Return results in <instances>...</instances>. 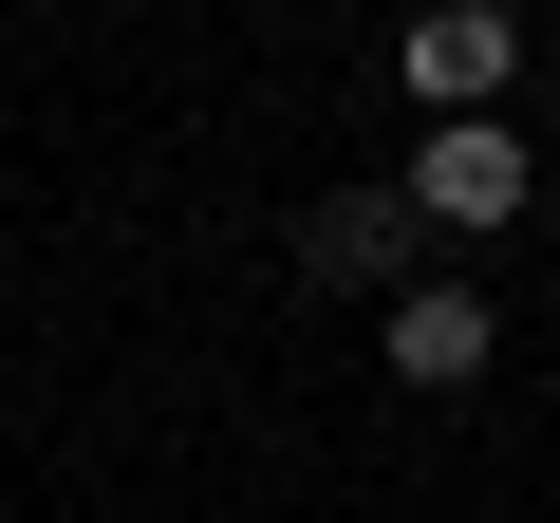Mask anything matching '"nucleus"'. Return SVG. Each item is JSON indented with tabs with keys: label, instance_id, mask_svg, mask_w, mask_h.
I'll use <instances>...</instances> for the list:
<instances>
[{
	"label": "nucleus",
	"instance_id": "2",
	"mask_svg": "<svg viewBox=\"0 0 560 523\" xmlns=\"http://www.w3.org/2000/svg\"><path fill=\"white\" fill-rule=\"evenodd\" d=\"M504 75H523V0H430L411 20V94L430 113H504Z\"/></svg>",
	"mask_w": 560,
	"mask_h": 523
},
{
	"label": "nucleus",
	"instance_id": "4",
	"mask_svg": "<svg viewBox=\"0 0 560 523\" xmlns=\"http://www.w3.org/2000/svg\"><path fill=\"white\" fill-rule=\"evenodd\" d=\"M411 262V187H337L318 206V281H393Z\"/></svg>",
	"mask_w": 560,
	"mask_h": 523
},
{
	"label": "nucleus",
	"instance_id": "1",
	"mask_svg": "<svg viewBox=\"0 0 560 523\" xmlns=\"http://www.w3.org/2000/svg\"><path fill=\"white\" fill-rule=\"evenodd\" d=\"M393 187H411V224H504V206H523V131H504V113H430V150H411Z\"/></svg>",
	"mask_w": 560,
	"mask_h": 523
},
{
	"label": "nucleus",
	"instance_id": "3",
	"mask_svg": "<svg viewBox=\"0 0 560 523\" xmlns=\"http://www.w3.org/2000/svg\"><path fill=\"white\" fill-rule=\"evenodd\" d=\"M393 374H411V393H467V374H486V300H467V281H393Z\"/></svg>",
	"mask_w": 560,
	"mask_h": 523
}]
</instances>
